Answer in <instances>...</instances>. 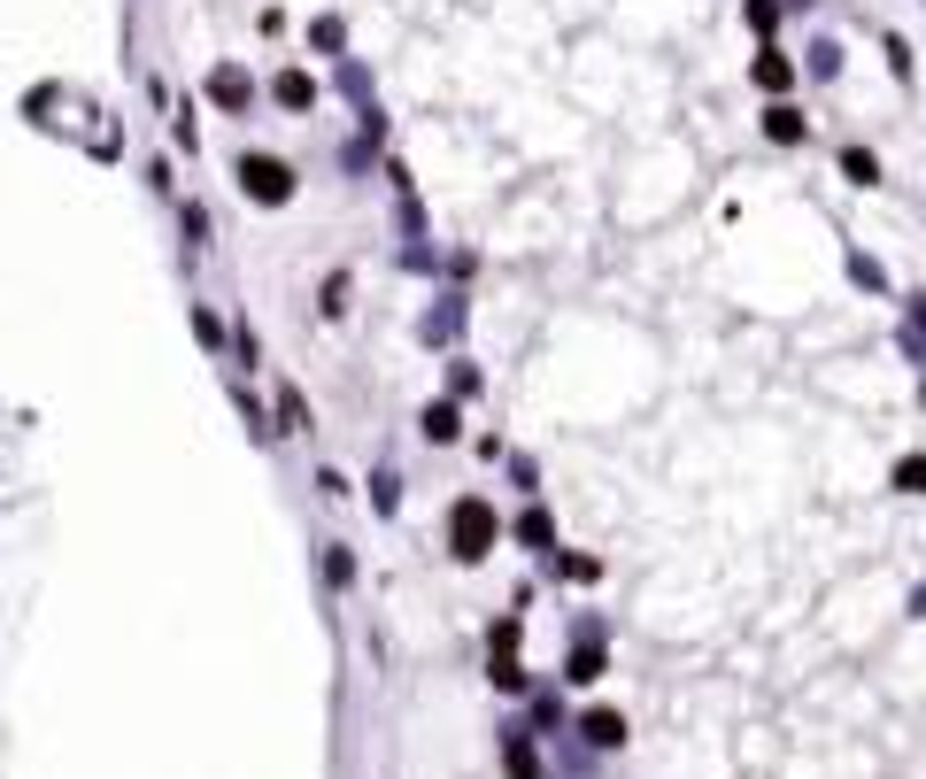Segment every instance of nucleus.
<instances>
[{
    "instance_id": "f257e3e1",
    "label": "nucleus",
    "mask_w": 926,
    "mask_h": 779,
    "mask_svg": "<svg viewBox=\"0 0 926 779\" xmlns=\"http://www.w3.org/2000/svg\"><path fill=\"white\" fill-rule=\"evenodd\" d=\"M449 540H456L463 564H479V556H486V540H494V509H486V502H456V517H449Z\"/></svg>"
},
{
    "instance_id": "f03ea898",
    "label": "nucleus",
    "mask_w": 926,
    "mask_h": 779,
    "mask_svg": "<svg viewBox=\"0 0 926 779\" xmlns=\"http://www.w3.org/2000/svg\"><path fill=\"white\" fill-rule=\"evenodd\" d=\"M240 178H248V193H255V201H286V193H294V170H286V162H271V155H248V162H240Z\"/></svg>"
},
{
    "instance_id": "7ed1b4c3",
    "label": "nucleus",
    "mask_w": 926,
    "mask_h": 779,
    "mask_svg": "<svg viewBox=\"0 0 926 779\" xmlns=\"http://www.w3.org/2000/svg\"><path fill=\"white\" fill-rule=\"evenodd\" d=\"M580 734H587L595 749H617V741H625V718H617V710H587V718H580Z\"/></svg>"
},
{
    "instance_id": "20e7f679",
    "label": "nucleus",
    "mask_w": 926,
    "mask_h": 779,
    "mask_svg": "<svg viewBox=\"0 0 926 779\" xmlns=\"http://www.w3.org/2000/svg\"><path fill=\"white\" fill-rule=\"evenodd\" d=\"M572 679H580V687H587V679H603V648H595V640H580V648H572Z\"/></svg>"
},
{
    "instance_id": "39448f33",
    "label": "nucleus",
    "mask_w": 926,
    "mask_h": 779,
    "mask_svg": "<svg viewBox=\"0 0 926 779\" xmlns=\"http://www.w3.org/2000/svg\"><path fill=\"white\" fill-rule=\"evenodd\" d=\"M425 441H456V409H449V402L425 409Z\"/></svg>"
}]
</instances>
